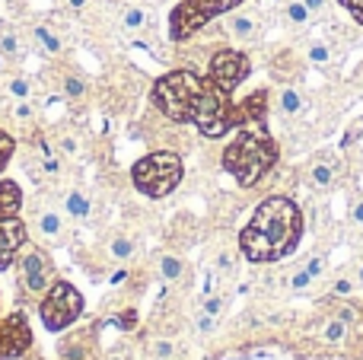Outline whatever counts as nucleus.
I'll return each mask as SVG.
<instances>
[{"label": "nucleus", "instance_id": "f257e3e1", "mask_svg": "<svg viewBox=\"0 0 363 360\" xmlns=\"http://www.w3.org/2000/svg\"><path fill=\"white\" fill-rule=\"evenodd\" d=\"M153 106L166 115L169 121H191L204 137L217 140L233 131V102L223 89H217L207 77L194 74V70L182 67L169 70L153 83L150 93Z\"/></svg>", "mask_w": 363, "mask_h": 360}, {"label": "nucleus", "instance_id": "f03ea898", "mask_svg": "<svg viewBox=\"0 0 363 360\" xmlns=\"http://www.w3.org/2000/svg\"><path fill=\"white\" fill-rule=\"evenodd\" d=\"M303 236V214L290 198L271 195L255 208L249 227L239 233V249L255 265L281 261L300 246Z\"/></svg>", "mask_w": 363, "mask_h": 360}, {"label": "nucleus", "instance_id": "7ed1b4c3", "mask_svg": "<svg viewBox=\"0 0 363 360\" xmlns=\"http://www.w3.org/2000/svg\"><path fill=\"white\" fill-rule=\"evenodd\" d=\"M277 163V144L264 125H242L233 144L223 150V169L242 189L258 185Z\"/></svg>", "mask_w": 363, "mask_h": 360}, {"label": "nucleus", "instance_id": "20e7f679", "mask_svg": "<svg viewBox=\"0 0 363 360\" xmlns=\"http://www.w3.org/2000/svg\"><path fill=\"white\" fill-rule=\"evenodd\" d=\"M131 182L147 198H166L182 182V157L172 150H157L138 159L131 169Z\"/></svg>", "mask_w": 363, "mask_h": 360}, {"label": "nucleus", "instance_id": "39448f33", "mask_svg": "<svg viewBox=\"0 0 363 360\" xmlns=\"http://www.w3.org/2000/svg\"><path fill=\"white\" fill-rule=\"evenodd\" d=\"M38 316L48 332H64L83 316V293L67 281H55L48 291L42 293L38 303Z\"/></svg>", "mask_w": 363, "mask_h": 360}, {"label": "nucleus", "instance_id": "423d86ee", "mask_svg": "<svg viewBox=\"0 0 363 360\" xmlns=\"http://www.w3.org/2000/svg\"><path fill=\"white\" fill-rule=\"evenodd\" d=\"M16 281H19V293H29V297H42L51 284L57 281V268L51 261L48 249L32 246L26 242L16 255Z\"/></svg>", "mask_w": 363, "mask_h": 360}, {"label": "nucleus", "instance_id": "0eeeda50", "mask_svg": "<svg viewBox=\"0 0 363 360\" xmlns=\"http://www.w3.org/2000/svg\"><path fill=\"white\" fill-rule=\"evenodd\" d=\"M242 0H182L169 16V35L172 42H185L194 32H201L213 16L230 13L233 6H239Z\"/></svg>", "mask_w": 363, "mask_h": 360}, {"label": "nucleus", "instance_id": "6e6552de", "mask_svg": "<svg viewBox=\"0 0 363 360\" xmlns=\"http://www.w3.org/2000/svg\"><path fill=\"white\" fill-rule=\"evenodd\" d=\"M249 74H252V61L242 55V51H233V48L213 51L211 64H207V80H211L217 89H223L226 96L236 93Z\"/></svg>", "mask_w": 363, "mask_h": 360}, {"label": "nucleus", "instance_id": "1a4fd4ad", "mask_svg": "<svg viewBox=\"0 0 363 360\" xmlns=\"http://www.w3.org/2000/svg\"><path fill=\"white\" fill-rule=\"evenodd\" d=\"M26 351H32L29 319L19 310H13L10 316L0 319V360H19Z\"/></svg>", "mask_w": 363, "mask_h": 360}, {"label": "nucleus", "instance_id": "9d476101", "mask_svg": "<svg viewBox=\"0 0 363 360\" xmlns=\"http://www.w3.org/2000/svg\"><path fill=\"white\" fill-rule=\"evenodd\" d=\"M57 357L61 360H99V335H96L93 325H83V329L64 335L61 344H57Z\"/></svg>", "mask_w": 363, "mask_h": 360}, {"label": "nucleus", "instance_id": "9b49d317", "mask_svg": "<svg viewBox=\"0 0 363 360\" xmlns=\"http://www.w3.org/2000/svg\"><path fill=\"white\" fill-rule=\"evenodd\" d=\"M29 242V230L19 217H0V271L16 261L19 249Z\"/></svg>", "mask_w": 363, "mask_h": 360}, {"label": "nucleus", "instance_id": "f8f14e48", "mask_svg": "<svg viewBox=\"0 0 363 360\" xmlns=\"http://www.w3.org/2000/svg\"><path fill=\"white\" fill-rule=\"evenodd\" d=\"M268 118V89H255L242 102H233V128L264 125Z\"/></svg>", "mask_w": 363, "mask_h": 360}, {"label": "nucleus", "instance_id": "ddd939ff", "mask_svg": "<svg viewBox=\"0 0 363 360\" xmlns=\"http://www.w3.org/2000/svg\"><path fill=\"white\" fill-rule=\"evenodd\" d=\"M35 233L42 236L45 246H61L67 240V223L55 208H45L35 214Z\"/></svg>", "mask_w": 363, "mask_h": 360}, {"label": "nucleus", "instance_id": "4468645a", "mask_svg": "<svg viewBox=\"0 0 363 360\" xmlns=\"http://www.w3.org/2000/svg\"><path fill=\"white\" fill-rule=\"evenodd\" d=\"M23 208V189H19L13 179L0 182V217H19Z\"/></svg>", "mask_w": 363, "mask_h": 360}, {"label": "nucleus", "instance_id": "2eb2a0df", "mask_svg": "<svg viewBox=\"0 0 363 360\" xmlns=\"http://www.w3.org/2000/svg\"><path fill=\"white\" fill-rule=\"evenodd\" d=\"M226 32H230L233 38H239V42H252V38L258 35V19L249 16V13H233V16L226 19Z\"/></svg>", "mask_w": 363, "mask_h": 360}, {"label": "nucleus", "instance_id": "dca6fc26", "mask_svg": "<svg viewBox=\"0 0 363 360\" xmlns=\"http://www.w3.org/2000/svg\"><path fill=\"white\" fill-rule=\"evenodd\" d=\"M335 179H338V172H335V166L328 163V159H315V163L309 166V172H306V182L313 185V189H319V191L332 189Z\"/></svg>", "mask_w": 363, "mask_h": 360}, {"label": "nucleus", "instance_id": "f3484780", "mask_svg": "<svg viewBox=\"0 0 363 360\" xmlns=\"http://www.w3.org/2000/svg\"><path fill=\"white\" fill-rule=\"evenodd\" d=\"M23 57V42H19L13 26H0V61H19Z\"/></svg>", "mask_w": 363, "mask_h": 360}, {"label": "nucleus", "instance_id": "a211bd4d", "mask_svg": "<svg viewBox=\"0 0 363 360\" xmlns=\"http://www.w3.org/2000/svg\"><path fill=\"white\" fill-rule=\"evenodd\" d=\"M322 271H325V259H322V255H315V259H309L306 265H303L300 271H296L294 278H290V287H294V291H303V287L313 284V281L319 278Z\"/></svg>", "mask_w": 363, "mask_h": 360}, {"label": "nucleus", "instance_id": "6ab92c4d", "mask_svg": "<svg viewBox=\"0 0 363 360\" xmlns=\"http://www.w3.org/2000/svg\"><path fill=\"white\" fill-rule=\"evenodd\" d=\"M121 26H125V32L138 35V32H144L147 26H150V13H147L144 6H125V10H121Z\"/></svg>", "mask_w": 363, "mask_h": 360}, {"label": "nucleus", "instance_id": "aec40b11", "mask_svg": "<svg viewBox=\"0 0 363 360\" xmlns=\"http://www.w3.org/2000/svg\"><path fill=\"white\" fill-rule=\"evenodd\" d=\"M64 204H67V214L74 217V220H86L89 217V198L83 195V191H70V195L64 198Z\"/></svg>", "mask_w": 363, "mask_h": 360}, {"label": "nucleus", "instance_id": "412c9836", "mask_svg": "<svg viewBox=\"0 0 363 360\" xmlns=\"http://www.w3.org/2000/svg\"><path fill=\"white\" fill-rule=\"evenodd\" d=\"M182 274H185V265H182V259H176V255H163V259H160V278H163L166 284L179 281Z\"/></svg>", "mask_w": 363, "mask_h": 360}, {"label": "nucleus", "instance_id": "4be33fe9", "mask_svg": "<svg viewBox=\"0 0 363 360\" xmlns=\"http://www.w3.org/2000/svg\"><path fill=\"white\" fill-rule=\"evenodd\" d=\"M32 35H35V42L42 45L48 55H57V51H61V38H57L48 26H35V29H32Z\"/></svg>", "mask_w": 363, "mask_h": 360}, {"label": "nucleus", "instance_id": "5701e85b", "mask_svg": "<svg viewBox=\"0 0 363 360\" xmlns=\"http://www.w3.org/2000/svg\"><path fill=\"white\" fill-rule=\"evenodd\" d=\"M277 108H281V115H300L303 112V96L296 93V89H284L281 93V102H277Z\"/></svg>", "mask_w": 363, "mask_h": 360}, {"label": "nucleus", "instance_id": "b1692460", "mask_svg": "<svg viewBox=\"0 0 363 360\" xmlns=\"http://www.w3.org/2000/svg\"><path fill=\"white\" fill-rule=\"evenodd\" d=\"M86 93V83H83L80 74H64V96L67 99H80Z\"/></svg>", "mask_w": 363, "mask_h": 360}, {"label": "nucleus", "instance_id": "393cba45", "mask_svg": "<svg viewBox=\"0 0 363 360\" xmlns=\"http://www.w3.org/2000/svg\"><path fill=\"white\" fill-rule=\"evenodd\" d=\"M172 354H176V342H172V338H157V342H150L153 360H169Z\"/></svg>", "mask_w": 363, "mask_h": 360}, {"label": "nucleus", "instance_id": "a878e982", "mask_svg": "<svg viewBox=\"0 0 363 360\" xmlns=\"http://www.w3.org/2000/svg\"><path fill=\"white\" fill-rule=\"evenodd\" d=\"M108 255H112L115 261H128L134 255V242L131 240H121V236H118V240L108 246Z\"/></svg>", "mask_w": 363, "mask_h": 360}, {"label": "nucleus", "instance_id": "bb28decb", "mask_svg": "<svg viewBox=\"0 0 363 360\" xmlns=\"http://www.w3.org/2000/svg\"><path fill=\"white\" fill-rule=\"evenodd\" d=\"M13 153H16V140H13L6 131H0V172L6 169V163L13 159Z\"/></svg>", "mask_w": 363, "mask_h": 360}, {"label": "nucleus", "instance_id": "cd10ccee", "mask_svg": "<svg viewBox=\"0 0 363 360\" xmlns=\"http://www.w3.org/2000/svg\"><path fill=\"white\" fill-rule=\"evenodd\" d=\"M10 96H13V99H29V96H32V83L26 80V77H13V80H10Z\"/></svg>", "mask_w": 363, "mask_h": 360}, {"label": "nucleus", "instance_id": "c85d7f7f", "mask_svg": "<svg viewBox=\"0 0 363 360\" xmlns=\"http://www.w3.org/2000/svg\"><path fill=\"white\" fill-rule=\"evenodd\" d=\"M287 16H290V23H296V26H303L309 19V10H306V4L303 0H294V4L287 6Z\"/></svg>", "mask_w": 363, "mask_h": 360}, {"label": "nucleus", "instance_id": "c756f323", "mask_svg": "<svg viewBox=\"0 0 363 360\" xmlns=\"http://www.w3.org/2000/svg\"><path fill=\"white\" fill-rule=\"evenodd\" d=\"M345 335H347V322H341V319L335 316L332 322H328V329H325V338L328 342H341Z\"/></svg>", "mask_w": 363, "mask_h": 360}, {"label": "nucleus", "instance_id": "7c9ffc66", "mask_svg": "<svg viewBox=\"0 0 363 360\" xmlns=\"http://www.w3.org/2000/svg\"><path fill=\"white\" fill-rule=\"evenodd\" d=\"M32 115H35V108H32V102L29 99H16V108H13V118L16 121H32Z\"/></svg>", "mask_w": 363, "mask_h": 360}, {"label": "nucleus", "instance_id": "2f4dec72", "mask_svg": "<svg viewBox=\"0 0 363 360\" xmlns=\"http://www.w3.org/2000/svg\"><path fill=\"white\" fill-rule=\"evenodd\" d=\"M309 61H315V64H328V61H332V51H328V45H322V42L309 45Z\"/></svg>", "mask_w": 363, "mask_h": 360}, {"label": "nucleus", "instance_id": "473e14b6", "mask_svg": "<svg viewBox=\"0 0 363 360\" xmlns=\"http://www.w3.org/2000/svg\"><path fill=\"white\" fill-rule=\"evenodd\" d=\"M115 325H118L121 332H131L134 325H138V313H134V310H125V313H118V316H115Z\"/></svg>", "mask_w": 363, "mask_h": 360}, {"label": "nucleus", "instance_id": "72a5a7b5", "mask_svg": "<svg viewBox=\"0 0 363 360\" xmlns=\"http://www.w3.org/2000/svg\"><path fill=\"white\" fill-rule=\"evenodd\" d=\"M57 147H61L64 157H80V144H77V137H70V134H64V137L57 140Z\"/></svg>", "mask_w": 363, "mask_h": 360}, {"label": "nucleus", "instance_id": "f704fd0d", "mask_svg": "<svg viewBox=\"0 0 363 360\" xmlns=\"http://www.w3.org/2000/svg\"><path fill=\"white\" fill-rule=\"evenodd\" d=\"M335 316H338L341 322H347V325H351V322H357V310H354L351 303H341L338 310H335Z\"/></svg>", "mask_w": 363, "mask_h": 360}, {"label": "nucleus", "instance_id": "c9c22d12", "mask_svg": "<svg viewBox=\"0 0 363 360\" xmlns=\"http://www.w3.org/2000/svg\"><path fill=\"white\" fill-rule=\"evenodd\" d=\"M338 4L345 6V10H351L354 19H357V23L363 26V0H338Z\"/></svg>", "mask_w": 363, "mask_h": 360}, {"label": "nucleus", "instance_id": "e433bc0d", "mask_svg": "<svg viewBox=\"0 0 363 360\" xmlns=\"http://www.w3.org/2000/svg\"><path fill=\"white\" fill-rule=\"evenodd\" d=\"M220 310H223V297H207L204 300V313H207V316H220Z\"/></svg>", "mask_w": 363, "mask_h": 360}, {"label": "nucleus", "instance_id": "4c0bfd02", "mask_svg": "<svg viewBox=\"0 0 363 360\" xmlns=\"http://www.w3.org/2000/svg\"><path fill=\"white\" fill-rule=\"evenodd\" d=\"M198 325H201V332H213V325H217V316H207V313H201Z\"/></svg>", "mask_w": 363, "mask_h": 360}, {"label": "nucleus", "instance_id": "58836bf2", "mask_svg": "<svg viewBox=\"0 0 363 360\" xmlns=\"http://www.w3.org/2000/svg\"><path fill=\"white\" fill-rule=\"evenodd\" d=\"M303 4H306L309 16H313V13H322V10H325V0H303Z\"/></svg>", "mask_w": 363, "mask_h": 360}, {"label": "nucleus", "instance_id": "ea45409f", "mask_svg": "<svg viewBox=\"0 0 363 360\" xmlns=\"http://www.w3.org/2000/svg\"><path fill=\"white\" fill-rule=\"evenodd\" d=\"M335 291H338V293H351V281H338V284H335Z\"/></svg>", "mask_w": 363, "mask_h": 360}, {"label": "nucleus", "instance_id": "a19ab883", "mask_svg": "<svg viewBox=\"0 0 363 360\" xmlns=\"http://www.w3.org/2000/svg\"><path fill=\"white\" fill-rule=\"evenodd\" d=\"M354 220H357L360 227H363V201H360V204H354Z\"/></svg>", "mask_w": 363, "mask_h": 360}, {"label": "nucleus", "instance_id": "79ce46f5", "mask_svg": "<svg viewBox=\"0 0 363 360\" xmlns=\"http://www.w3.org/2000/svg\"><path fill=\"white\" fill-rule=\"evenodd\" d=\"M19 360H45V357H42V354H35V351H26V354L19 357Z\"/></svg>", "mask_w": 363, "mask_h": 360}, {"label": "nucleus", "instance_id": "37998d69", "mask_svg": "<svg viewBox=\"0 0 363 360\" xmlns=\"http://www.w3.org/2000/svg\"><path fill=\"white\" fill-rule=\"evenodd\" d=\"M70 6H74V10H83V6H86V0H67Z\"/></svg>", "mask_w": 363, "mask_h": 360}, {"label": "nucleus", "instance_id": "c03bdc74", "mask_svg": "<svg viewBox=\"0 0 363 360\" xmlns=\"http://www.w3.org/2000/svg\"><path fill=\"white\" fill-rule=\"evenodd\" d=\"M357 284L363 287V265H360V271H357Z\"/></svg>", "mask_w": 363, "mask_h": 360}]
</instances>
